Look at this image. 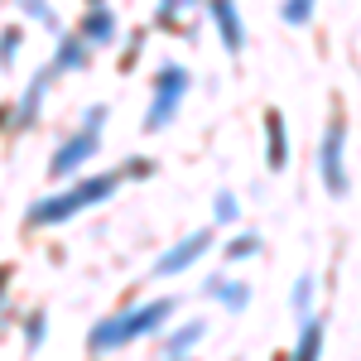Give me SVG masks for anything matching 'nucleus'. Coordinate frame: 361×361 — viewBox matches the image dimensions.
<instances>
[{"label":"nucleus","mask_w":361,"mask_h":361,"mask_svg":"<svg viewBox=\"0 0 361 361\" xmlns=\"http://www.w3.org/2000/svg\"><path fill=\"white\" fill-rule=\"evenodd\" d=\"M318 357H323V318H304V328H299V342H294L289 361H318Z\"/></svg>","instance_id":"nucleus-7"},{"label":"nucleus","mask_w":361,"mask_h":361,"mask_svg":"<svg viewBox=\"0 0 361 361\" xmlns=\"http://www.w3.org/2000/svg\"><path fill=\"white\" fill-rule=\"evenodd\" d=\"M207 294H212V299H222L226 308H236V313L250 304V289H246V284H231V279H222V275L207 279Z\"/></svg>","instance_id":"nucleus-9"},{"label":"nucleus","mask_w":361,"mask_h":361,"mask_svg":"<svg viewBox=\"0 0 361 361\" xmlns=\"http://www.w3.org/2000/svg\"><path fill=\"white\" fill-rule=\"evenodd\" d=\"M313 10H318V0H284V25H308L313 20Z\"/></svg>","instance_id":"nucleus-12"},{"label":"nucleus","mask_w":361,"mask_h":361,"mask_svg":"<svg viewBox=\"0 0 361 361\" xmlns=\"http://www.w3.org/2000/svg\"><path fill=\"white\" fill-rule=\"evenodd\" d=\"M207 246H212V231H188V236H183V241H178V246L154 265V275H178V270H188Z\"/></svg>","instance_id":"nucleus-5"},{"label":"nucleus","mask_w":361,"mask_h":361,"mask_svg":"<svg viewBox=\"0 0 361 361\" xmlns=\"http://www.w3.org/2000/svg\"><path fill=\"white\" fill-rule=\"evenodd\" d=\"M294 313L299 318H313V275H299V284H294Z\"/></svg>","instance_id":"nucleus-11"},{"label":"nucleus","mask_w":361,"mask_h":361,"mask_svg":"<svg viewBox=\"0 0 361 361\" xmlns=\"http://www.w3.org/2000/svg\"><path fill=\"white\" fill-rule=\"evenodd\" d=\"M92 149H97V140H92V135H78V145H68V149H63V154L54 159V173H63V169H73L78 159H87Z\"/></svg>","instance_id":"nucleus-10"},{"label":"nucleus","mask_w":361,"mask_h":361,"mask_svg":"<svg viewBox=\"0 0 361 361\" xmlns=\"http://www.w3.org/2000/svg\"><path fill=\"white\" fill-rule=\"evenodd\" d=\"M183 92H188V73H183V68H173V63L159 68V78H154V106H149V116H145V126H149V130L169 126V116L178 111Z\"/></svg>","instance_id":"nucleus-4"},{"label":"nucleus","mask_w":361,"mask_h":361,"mask_svg":"<svg viewBox=\"0 0 361 361\" xmlns=\"http://www.w3.org/2000/svg\"><path fill=\"white\" fill-rule=\"evenodd\" d=\"M217 222H236V197L217 193Z\"/></svg>","instance_id":"nucleus-15"},{"label":"nucleus","mask_w":361,"mask_h":361,"mask_svg":"<svg viewBox=\"0 0 361 361\" xmlns=\"http://www.w3.org/2000/svg\"><path fill=\"white\" fill-rule=\"evenodd\" d=\"M342 149H347V126H342V116H337V121H328V135H323V149H318L323 188L333 197L347 193V159H342Z\"/></svg>","instance_id":"nucleus-3"},{"label":"nucleus","mask_w":361,"mask_h":361,"mask_svg":"<svg viewBox=\"0 0 361 361\" xmlns=\"http://www.w3.org/2000/svg\"><path fill=\"white\" fill-rule=\"evenodd\" d=\"M111 188H116V173H106V178H92V183H82V188H73V193L44 197V202L29 212V222H34V226H54V222H63V217H73V212H82L87 202L106 197Z\"/></svg>","instance_id":"nucleus-2"},{"label":"nucleus","mask_w":361,"mask_h":361,"mask_svg":"<svg viewBox=\"0 0 361 361\" xmlns=\"http://www.w3.org/2000/svg\"><path fill=\"white\" fill-rule=\"evenodd\" d=\"M212 20H217V34H222L226 54H241L246 49V25L236 15V0H212Z\"/></svg>","instance_id":"nucleus-6"},{"label":"nucleus","mask_w":361,"mask_h":361,"mask_svg":"<svg viewBox=\"0 0 361 361\" xmlns=\"http://www.w3.org/2000/svg\"><path fill=\"white\" fill-rule=\"evenodd\" d=\"M87 34H92V39H102V34L111 39V15H92V20H87Z\"/></svg>","instance_id":"nucleus-16"},{"label":"nucleus","mask_w":361,"mask_h":361,"mask_svg":"<svg viewBox=\"0 0 361 361\" xmlns=\"http://www.w3.org/2000/svg\"><path fill=\"white\" fill-rule=\"evenodd\" d=\"M265 135H270V169L289 164V135H284V116L270 111L265 116Z\"/></svg>","instance_id":"nucleus-8"},{"label":"nucleus","mask_w":361,"mask_h":361,"mask_svg":"<svg viewBox=\"0 0 361 361\" xmlns=\"http://www.w3.org/2000/svg\"><path fill=\"white\" fill-rule=\"evenodd\" d=\"M255 250H260V236H255V231H241V236H236V241H231L222 255H226V260H250Z\"/></svg>","instance_id":"nucleus-13"},{"label":"nucleus","mask_w":361,"mask_h":361,"mask_svg":"<svg viewBox=\"0 0 361 361\" xmlns=\"http://www.w3.org/2000/svg\"><path fill=\"white\" fill-rule=\"evenodd\" d=\"M169 313H173V304H169V299H154V304L130 308V313H116V318H106V323H97V333H92V352H106V347L130 342V337L154 333Z\"/></svg>","instance_id":"nucleus-1"},{"label":"nucleus","mask_w":361,"mask_h":361,"mask_svg":"<svg viewBox=\"0 0 361 361\" xmlns=\"http://www.w3.org/2000/svg\"><path fill=\"white\" fill-rule=\"evenodd\" d=\"M207 333V328H202V323H188V328H183V333L173 337V342H169V357H178V352H188V347H193L197 337Z\"/></svg>","instance_id":"nucleus-14"}]
</instances>
